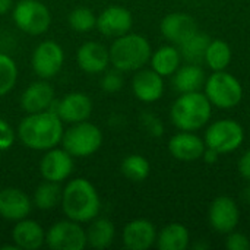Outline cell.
Wrapping results in <instances>:
<instances>
[{"mask_svg":"<svg viewBox=\"0 0 250 250\" xmlns=\"http://www.w3.org/2000/svg\"><path fill=\"white\" fill-rule=\"evenodd\" d=\"M63 122L51 110L26 114L18 126L21 142L34 151H47L57 146L63 138Z\"/></svg>","mask_w":250,"mask_h":250,"instance_id":"6da1fadb","label":"cell"},{"mask_svg":"<svg viewBox=\"0 0 250 250\" xmlns=\"http://www.w3.org/2000/svg\"><path fill=\"white\" fill-rule=\"evenodd\" d=\"M60 204L64 215L81 224L92 221L101 209L100 195L95 186L86 179L70 180L63 189Z\"/></svg>","mask_w":250,"mask_h":250,"instance_id":"7a4b0ae2","label":"cell"},{"mask_svg":"<svg viewBox=\"0 0 250 250\" xmlns=\"http://www.w3.org/2000/svg\"><path fill=\"white\" fill-rule=\"evenodd\" d=\"M110 64L123 72H136L151 59L152 50L149 41L139 34L127 32L117 37L108 48Z\"/></svg>","mask_w":250,"mask_h":250,"instance_id":"3957f363","label":"cell"},{"mask_svg":"<svg viewBox=\"0 0 250 250\" xmlns=\"http://www.w3.org/2000/svg\"><path fill=\"white\" fill-rule=\"evenodd\" d=\"M212 104L208 97L199 91L182 94L170 110L174 126L185 132H195L204 127L211 119Z\"/></svg>","mask_w":250,"mask_h":250,"instance_id":"277c9868","label":"cell"},{"mask_svg":"<svg viewBox=\"0 0 250 250\" xmlns=\"http://www.w3.org/2000/svg\"><path fill=\"white\" fill-rule=\"evenodd\" d=\"M103 141L104 135L101 129L97 125L83 120L79 123H72L70 127L63 132L60 144L72 157L83 158L95 154L101 148Z\"/></svg>","mask_w":250,"mask_h":250,"instance_id":"5b68a950","label":"cell"},{"mask_svg":"<svg viewBox=\"0 0 250 250\" xmlns=\"http://www.w3.org/2000/svg\"><path fill=\"white\" fill-rule=\"evenodd\" d=\"M205 95L218 108H233L242 101L243 88L236 76L226 70H218L205 81Z\"/></svg>","mask_w":250,"mask_h":250,"instance_id":"8992f818","label":"cell"},{"mask_svg":"<svg viewBox=\"0 0 250 250\" xmlns=\"http://www.w3.org/2000/svg\"><path fill=\"white\" fill-rule=\"evenodd\" d=\"M12 18L15 25L29 35L44 34L51 23V13L40 0H21L13 6Z\"/></svg>","mask_w":250,"mask_h":250,"instance_id":"52a82bcc","label":"cell"},{"mask_svg":"<svg viewBox=\"0 0 250 250\" xmlns=\"http://www.w3.org/2000/svg\"><path fill=\"white\" fill-rule=\"evenodd\" d=\"M245 141V130L236 120L223 119L214 122L205 132V145L218 154L236 151Z\"/></svg>","mask_w":250,"mask_h":250,"instance_id":"ba28073f","label":"cell"},{"mask_svg":"<svg viewBox=\"0 0 250 250\" xmlns=\"http://www.w3.org/2000/svg\"><path fill=\"white\" fill-rule=\"evenodd\" d=\"M45 243L53 250H82L86 245V231L81 223L64 220L53 224L45 233Z\"/></svg>","mask_w":250,"mask_h":250,"instance_id":"9c48e42d","label":"cell"},{"mask_svg":"<svg viewBox=\"0 0 250 250\" xmlns=\"http://www.w3.org/2000/svg\"><path fill=\"white\" fill-rule=\"evenodd\" d=\"M64 63V51L60 44L51 40H45L40 42L31 57L32 70L41 79L54 78L63 67Z\"/></svg>","mask_w":250,"mask_h":250,"instance_id":"30bf717a","label":"cell"},{"mask_svg":"<svg viewBox=\"0 0 250 250\" xmlns=\"http://www.w3.org/2000/svg\"><path fill=\"white\" fill-rule=\"evenodd\" d=\"M50 110L54 111L62 122L70 125L79 123L89 119L92 113V101L83 92H70L60 100H54Z\"/></svg>","mask_w":250,"mask_h":250,"instance_id":"8fae6325","label":"cell"},{"mask_svg":"<svg viewBox=\"0 0 250 250\" xmlns=\"http://www.w3.org/2000/svg\"><path fill=\"white\" fill-rule=\"evenodd\" d=\"M73 171V157L64 148L47 149L40 161V173L44 180L62 183Z\"/></svg>","mask_w":250,"mask_h":250,"instance_id":"7c38bea8","label":"cell"},{"mask_svg":"<svg viewBox=\"0 0 250 250\" xmlns=\"http://www.w3.org/2000/svg\"><path fill=\"white\" fill-rule=\"evenodd\" d=\"M240 221V209L233 198L218 196L209 207V223L212 229L221 234L236 230Z\"/></svg>","mask_w":250,"mask_h":250,"instance_id":"4fadbf2b","label":"cell"},{"mask_svg":"<svg viewBox=\"0 0 250 250\" xmlns=\"http://www.w3.org/2000/svg\"><path fill=\"white\" fill-rule=\"evenodd\" d=\"M132 25L133 16L130 10L122 6H110L97 16L95 28L105 37L117 38L130 32Z\"/></svg>","mask_w":250,"mask_h":250,"instance_id":"5bb4252c","label":"cell"},{"mask_svg":"<svg viewBox=\"0 0 250 250\" xmlns=\"http://www.w3.org/2000/svg\"><path fill=\"white\" fill-rule=\"evenodd\" d=\"M32 202L26 193L18 188H4L0 190V217L7 221H19L28 218Z\"/></svg>","mask_w":250,"mask_h":250,"instance_id":"9a60e30c","label":"cell"},{"mask_svg":"<svg viewBox=\"0 0 250 250\" xmlns=\"http://www.w3.org/2000/svg\"><path fill=\"white\" fill-rule=\"evenodd\" d=\"M54 100L56 98L53 86L47 82V79H41L26 86V89L21 95L19 103L21 108L26 114H32L50 110Z\"/></svg>","mask_w":250,"mask_h":250,"instance_id":"2e32d148","label":"cell"},{"mask_svg":"<svg viewBox=\"0 0 250 250\" xmlns=\"http://www.w3.org/2000/svg\"><path fill=\"white\" fill-rule=\"evenodd\" d=\"M76 63L86 73H104L110 64V51L101 42H83L76 51Z\"/></svg>","mask_w":250,"mask_h":250,"instance_id":"e0dca14e","label":"cell"},{"mask_svg":"<svg viewBox=\"0 0 250 250\" xmlns=\"http://www.w3.org/2000/svg\"><path fill=\"white\" fill-rule=\"evenodd\" d=\"M122 240L126 249L146 250L157 242V229L148 220H133L125 226Z\"/></svg>","mask_w":250,"mask_h":250,"instance_id":"ac0fdd59","label":"cell"},{"mask_svg":"<svg viewBox=\"0 0 250 250\" xmlns=\"http://www.w3.org/2000/svg\"><path fill=\"white\" fill-rule=\"evenodd\" d=\"M196 32H198V23L188 13L174 12L167 15L161 21V34L173 44L180 45Z\"/></svg>","mask_w":250,"mask_h":250,"instance_id":"d6986e66","label":"cell"},{"mask_svg":"<svg viewBox=\"0 0 250 250\" xmlns=\"http://www.w3.org/2000/svg\"><path fill=\"white\" fill-rule=\"evenodd\" d=\"M132 91L139 101L148 104L155 103L164 94L163 76L152 69H139L132 79Z\"/></svg>","mask_w":250,"mask_h":250,"instance_id":"ffe728a7","label":"cell"},{"mask_svg":"<svg viewBox=\"0 0 250 250\" xmlns=\"http://www.w3.org/2000/svg\"><path fill=\"white\" fill-rule=\"evenodd\" d=\"M205 148V141L192 132L180 130L168 141V151L179 161H196L202 158Z\"/></svg>","mask_w":250,"mask_h":250,"instance_id":"44dd1931","label":"cell"},{"mask_svg":"<svg viewBox=\"0 0 250 250\" xmlns=\"http://www.w3.org/2000/svg\"><path fill=\"white\" fill-rule=\"evenodd\" d=\"M13 245L21 250L40 249L45 243L44 229L34 220H19L12 230Z\"/></svg>","mask_w":250,"mask_h":250,"instance_id":"7402d4cb","label":"cell"},{"mask_svg":"<svg viewBox=\"0 0 250 250\" xmlns=\"http://www.w3.org/2000/svg\"><path fill=\"white\" fill-rule=\"evenodd\" d=\"M205 72L196 63H189L179 67L174 72L173 85L174 89L180 94L186 92H196L205 85Z\"/></svg>","mask_w":250,"mask_h":250,"instance_id":"603a6c76","label":"cell"},{"mask_svg":"<svg viewBox=\"0 0 250 250\" xmlns=\"http://www.w3.org/2000/svg\"><path fill=\"white\" fill-rule=\"evenodd\" d=\"M86 231V245L94 249H105L111 246L116 237V227L113 221L108 218L95 217L89 221V227Z\"/></svg>","mask_w":250,"mask_h":250,"instance_id":"cb8c5ba5","label":"cell"},{"mask_svg":"<svg viewBox=\"0 0 250 250\" xmlns=\"http://www.w3.org/2000/svg\"><path fill=\"white\" fill-rule=\"evenodd\" d=\"M189 231L180 223L166 226L157 234V246L161 250H185L189 246Z\"/></svg>","mask_w":250,"mask_h":250,"instance_id":"d4e9b609","label":"cell"},{"mask_svg":"<svg viewBox=\"0 0 250 250\" xmlns=\"http://www.w3.org/2000/svg\"><path fill=\"white\" fill-rule=\"evenodd\" d=\"M180 51L173 45H163L151 54V66L158 75L170 76L180 67Z\"/></svg>","mask_w":250,"mask_h":250,"instance_id":"484cf974","label":"cell"},{"mask_svg":"<svg viewBox=\"0 0 250 250\" xmlns=\"http://www.w3.org/2000/svg\"><path fill=\"white\" fill-rule=\"evenodd\" d=\"M62 193H63V189L60 188V183L44 180L35 189L32 204L38 209H42V211L53 209L62 202Z\"/></svg>","mask_w":250,"mask_h":250,"instance_id":"4316f807","label":"cell"},{"mask_svg":"<svg viewBox=\"0 0 250 250\" xmlns=\"http://www.w3.org/2000/svg\"><path fill=\"white\" fill-rule=\"evenodd\" d=\"M211 38L207 34L196 32L190 38H188L185 42L179 45L180 56L188 62V63H196L199 64L205 59V51L208 48Z\"/></svg>","mask_w":250,"mask_h":250,"instance_id":"83f0119b","label":"cell"},{"mask_svg":"<svg viewBox=\"0 0 250 250\" xmlns=\"http://www.w3.org/2000/svg\"><path fill=\"white\" fill-rule=\"evenodd\" d=\"M204 60L214 72L226 70L231 62V48L223 40H211L205 51Z\"/></svg>","mask_w":250,"mask_h":250,"instance_id":"f1b7e54d","label":"cell"},{"mask_svg":"<svg viewBox=\"0 0 250 250\" xmlns=\"http://www.w3.org/2000/svg\"><path fill=\"white\" fill-rule=\"evenodd\" d=\"M120 170H122V174L127 180L139 183V182H144L149 176L151 166L145 157L139 154H132V155H127L122 161Z\"/></svg>","mask_w":250,"mask_h":250,"instance_id":"f546056e","label":"cell"},{"mask_svg":"<svg viewBox=\"0 0 250 250\" xmlns=\"http://www.w3.org/2000/svg\"><path fill=\"white\" fill-rule=\"evenodd\" d=\"M18 81V66L12 57L0 53V97L9 94Z\"/></svg>","mask_w":250,"mask_h":250,"instance_id":"4dcf8cb0","label":"cell"},{"mask_svg":"<svg viewBox=\"0 0 250 250\" xmlns=\"http://www.w3.org/2000/svg\"><path fill=\"white\" fill-rule=\"evenodd\" d=\"M69 25L73 31L85 34L95 28L97 25V15L88 7H76L69 13Z\"/></svg>","mask_w":250,"mask_h":250,"instance_id":"1f68e13d","label":"cell"},{"mask_svg":"<svg viewBox=\"0 0 250 250\" xmlns=\"http://www.w3.org/2000/svg\"><path fill=\"white\" fill-rule=\"evenodd\" d=\"M123 76H122V72L117 70V69H113V70H107L104 72V75L101 76V89L108 92V94H114V92H119L122 88H123Z\"/></svg>","mask_w":250,"mask_h":250,"instance_id":"d6a6232c","label":"cell"},{"mask_svg":"<svg viewBox=\"0 0 250 250\" xmlns=\"http://www.w3.org/2000/svg\"><path fill=\"white\" fill-rule=\"evenodd\" d=\"M141 125L144 127V130L152 136V138H160L164 133V126L163 122L152 113H142L141 114Z\"/></svg>","mask_w":250,"mask_h":250,"instance_id":"836d02e7","label":"cell"},{"mask_svg":"<svg viewBox=\"0 0 250 250\" xmlns=\"http://www.w3.org/2000/svg\"><path fill=\"white\" fill-rule=\"evenodd\" d=\"M15 138H16V133L12 129V126L4 119L0 117V151L9 149L13 145Z\"/></svg>","mask_w":250,"mask_h":250,"instance_id":"e575fe53","label":"cell"},{"mask_svg":"<svg viewBox=\"0 0 250 250\" xmlns=\"http://www.w3.org/2000/svg\"><path fill=\"white\" fill-rule=\"evenodd\" d=\"M226 248L229 250H248L250 249L249 237L243 233H229Z\"/></svg>","mask_w":250,"mask_h":250,"instance_id":"d590c367","label":"cell"},{"mask_svg":"<svg viewBox=\"0 0 250 250\" xmlns=\"http://www.w3.org/2000/svg\"><path fill=\"white\" fill-rule=\"evenodd\" d=\"M239 173L250 182V149H248L239 161Z\"/></svg>","mask_w":250,"mask_h":250,"instance_id":"8d00e7d4","label":"cell"},{"mask_svg":"<svg viewBox=\"0 0 250 250\" xmlns=\"http://www.w3.org/2000/svg\"><path fill=\"white\" fill-rule=\"evenodd\" d=\"M218 157H220V154L215 151V149H211V148H205V151H204V154H202V158L205 160V163H208V164H215L217 161H218Z\"/></svg>","mask_w":250,"mask_h":250,"instance_id":"74e56055","label":"cell"},{"mask_svg":"<svg viewBox=\"0 0 250 250\" xmlns=\"http://www.w3.org/2000/svg\"><path fill=\"white\" fill-rule=\"evenodd\" d=\"M13 7V1L12 0H0V15H6L7 12H10Z\"/></svg>","mask_w":250,"mask_h":250,"instance_id":"f35d334b","label":"cell"},{"mask_svg":"<svg viewBox=\"0 0 250 250\" xmlns=\"http://www.w3.org/2000/svg\"><path fill=\"white\" fill-rule=\"evenodd\" d=\"M243 198H245V201H246V202L250 205V186H248V188L245 189V192H243Z\"/></svg>","mask_w":250,"mask_h":250,"instance_id":"ab89813d","label":"cell"}]
</instances>
